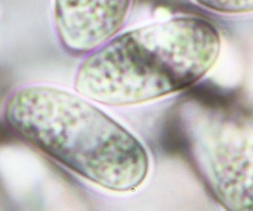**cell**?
Returning <instances> with one entry per match:
<instances>
[{"label": "cell", "mask_w": 253, "mask_h": 211, "mask_svg": "<svg viewBox=\"0 0 253 211\" xmlns=\"http://www.w3.org/2000/svg\"><path fill=\"white\" fill-rule=\"evenodd\" d=\"M220 35L214 24L180 15L115 35L86 55L74 89L105 106H129L181 93L215 66Z\"/></svg>", "instance_id": "obj_1"}, {"label": "cell", "mask_w": 253, "mask_h": 211, "mask_svg": "<svg viewBox=\"0 0 253 211\" xmlns=\"http://www.w3.org/2000/svg\"><path fill=\"white\" fill-rule=\"evenodd\" d=\"M4 116L18 137L104 190L130 192L148 176L141 141L79 93L23 86L8 98Z\"/></svg>", "instance_id": "obj_2"}, {"label": "cell", "mask_w": 253, "mask_h": 211, "mask_svg": "<svg viewBox=\"0 0 253 211\" xmlns=\"http://www.w3.org/2000/svg\"><path fill=\"white\" fill-rule=\"evenodd\" d=\"M182 119L187 156L225 211H253V127L236 116L193 105Z\"/></svg>", "instance_id": "obj_3"}, {"label": "cell", "mask_w": 253, "mask_h": 211, "mask_svg": "<svg viewBox=\"0 0 253 211\" xmlns=\"http://www.w3.org/2000/svg\"><path fill=\"white\" fill-rule=\"evenodd\" d=\"M132 0H53V23L61 47L85 56L109 41L126 21Z\"/></svg>", "instance_id": "obj_4"}, {"label": "cell", "mask_w": 253, "mask_h": 211, "mask_svg": "<svg viewBox=\"0 0 253 211\" xmlns=\"http://www.w3.org/2000/svg\"><path fill=\"white\" fill-rule=\"evenodd\" d=\"M199 5L221 14H245L253 12V0H194Z\"/></svg>", "instance_id": "obj_5"}]
</instances>
